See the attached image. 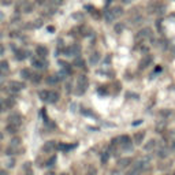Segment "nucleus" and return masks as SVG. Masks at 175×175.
Returning <instances> with one entry per match:
<instances>
[{
	"label": "nucleus",
	"mask_w": 175,
	"mask_h": 175,
	"mask_svg": "<svg viewBox=\"0 0 175 175\" xmlns=\"http://www.w3.org/2000/svg\"><path fill=\"white\" fill-rule=\"evenodd\" d=\"M130 163H131L130 157H126V159H120L119 160V166H120V167H126V166H129Z\"/></svg>",
	"instance_id": "obj_11"
},
{
	"label": "nucleus",
	"mask_w": 175,
	"mask_h": 175,
	"mask_svg": "<svg viewBox=\"0 0 175 175\" xmlns=\"http://www.w3.org/2000/svg\"><path fill=\"white\" fill-rule=\"evenodd\" d=\"M38 95H40L41 100H45V101H48V100H49V95H51V92H49V90H41Z\"/></svg>",
	"instance_id": "obj_7"
},
{
	"label": "nucleus",
	"mask_w": 175,
	"mask_h": 175,
	"mask_svg": "<svg viewBox=\"0 0 175 175\" xmlns=\"http://www.w3.org/2000/svg\"><path fill=\"white\" fill-rule=\"evenodd\" d=\"M77 85H78V88H80L78 95H82V93L85 92V89H86V86H88V78L85 75H80L78 77V80H77Z\"/></svg>",
	"instance_id": "obj_1"
},
{
	"label": "nucleus",
	"mask_w": 175,
	"mask_h": 175,
	"mask_svg": "<svg viewBox=\"0 0 175 175\" xmlns=\"http://www.w3.org/2000/svg\"><path fill=\"white\" fill-rule=\"evenodd\" d=\"M116 16H115V14H114V11H105V19H107V22H112V21L115 19Z\"/></svg>",
	"instance_id": "obj_6"
},
{
	"label": "nucleus",
	"mask_w": 175,
	"mask_h": 175,
	"mask_svg": "<svg viewBox=\"0 0 175 175\" xmlns=\"http://www.w3.org/2000/svg\"><path fill=\"white\" fill-rule=\"evenodd\" d=\"M58 100H59V95L55 93V92H51V95H49V100H48V101H49V103H56Z\"/></svg>",
	"instance_id": "obj_9"
},
{
	"label": "nucleus",
	"mask_w": 175,
	"mask_h": 175,
	"mask_svg": "<svg viewBox=\"0 0 175 175\" xmlns=\"http://www.w3.org/2000/svg\"><path fill=\"white\" fill-rule=\"evenodd\" d=\"M137 38L138 40H147V38H152V30L149 28L142 29L141 32L137 34Z\"/></svg>",
	"instance_id": "obj_2"
},
{
	"label": "nucleus",
	"mask_w": 175,
	"mask_h": 175,
	"mask_svg": "<svg viewBox=\"0 0 175 175\" xmlns=\"http://www.w3.org/2000/svg\"><path fill=\"white\" fill-rule=\"evenodd\" d=\"M174 147H175V144H174Z\"/></svg>",
	"instance_id": "obj_26"
},
{
	"label": "nucleus",
	"mask_w": 175,
	"mask_h": 175,
	"mask_svg": "<svg viewBox=\"0 0 175 175\" xmlns=\"http://www.w3.org/2000/svg\"><path fill=\"white\" fill-rule=\"evenodd\" d=\"M53 148H55V142H53V141H48L43 149H44V151H52Z\"/></svg>",
	"instance_id": "obj_12"
},
{
	"label": "nucleus",
	"mask_w": 175,
	"mask_h": 175,
	"mask_svg": "<svg viewBox=\"0 0 175 175\" xmlns=\"http://www.w3.org/2000/svg\"><path fill=\"white\" fill-rule=\"evenodd\" d=\"M157 156H159L160 159L167 157V156H168V149H167V148H161V149H159V152H157Z\"/></svg>",
	"instance_id": "obj_5"
},
{
	"label": "nucleus",
	"mask_w": 175,
	"mask_h": 175,
	"mask_svg": "<svg viewBox=\"0 0 175 175\" xmlns=\"http://www.w3.org/2000/svg\"><path fill=\"white\" fill-rule=\"evenodd\" d=\"M32 64L34 66V67H37V68H43V67H45L43 62H40V60H37V59H33V60H32Z\"/></svg>",
	"instance_id": "obj_13"
},
{
	"label": "nucleus",
	"mask_w": 175,
	"mask_h": 175,
	"mask_svg": "<svg viewBox=\"0 0 175 175\" xmlns=\"http://www.w3.org/2000/svg\"><path fill=\"white\" fill-rule=\"evenodd\" d=\"M155 145H156V141H155V139H151V141H149V142L144 147V149H145V151H152V149L155 148Z\"/></svg>",
	"instance_id": "obj_10"
},
{
	"label": "nucleus",
	"mask_w": 175,
	"mask_h": 175,
	"mask_svg": "<svg viewBox=\"0 0 175 175\" xmlns=\"http://www.w3.org/2000/svg\"><path fill=\"white\" fill-rule=\"evenodd\" d=\"M156 47H160L161 49H164V48H166V41H157Z\"/></svg>",
	"instance_id": "obj_19"
},
{
	"label": "nucleus",
	"mask_w": 175,
	"mask_h": 175,
	"mask_svg": "<svg viewBox=\"0 0 175 175\" xmlns=\"http://www.w3.org/2000/svg\"><path fill=\"white\" fill-rule=\"evenodd\" d=\"M152 62V56H145L142 60H141V63H139V67L141 68H145L148 64Z\"/></svg>",
	"instance_id": "obj_4"
},
{
	"label": "nucleus",
	"mask_w": 175,
	"mask_h": 175,
	"mask_svg": "<svg viewBox=\"0 0 175 175\" xmlns=\"http://www.w3.org/2000/svg\"><path fill=\"white\" fill-rule=\"evenodd\" d=\"M144 138H145V131H138L134 134V141L137 144H142Z\"/></svg>",
	"instance_id": "obj_3"
},
{
	"label": "nucleus",
	"mask_w": 175,
	"mask_h": 175,
	"mask_svg": "<svg viewBox=\"0 0 175 175\" xmlns=\"http://www.w3.org/2000/svg\"><path fill=\"white\" fill-rule=\"evenodd\" d=\"M123 1H124V3H130L131 0H123Z\"/></svg>",
	"instance_id": "obj_23"
},
{
	"label": "nucleus",
	"mask_w": 175,
	"mask_h": 175,
	"mask_svg": "<svg viewBox=\"0 0 175 175\" xmlns=\"http://www.w3.org/2000/svg\"><path fill=\"white\" fill-rule=\"evenodd\" d=\"M56 161V157H52L51 160H48V163H47V167H51V166H53V163Z\"/></svg>",
	"instance_id": "obj_20"
},
{
	"label": "nucleus",
	"mask_w": 175,
	"mask_h": 175,
	"mask_svg": "<svg viewBox=\"0 0 175 175\" xmlns=\"http://www.w3.org/2000/svg\"><path fill=\"white\" fill-rule=\"evenodd\" d=\"M112 11H114V14H115V16H116V18H118V16H120V15H122V14H123V10H122V8H120V7H116V8H114Z\"/></svg>",
	"instance_id": "obj_15"
},
{
	"label": "nucleus",
	"mask_w": 175,
	"mask_h": 175,
	"mask_svg": "<svg viewBox=\"0 0 175 175\" xmlns=\"http://www.w3.org/2000/svg\"><path fill=\"white\" fill-rule=\"evenodd\" d=\"M37 1H38V3H43V1H44V0H37Z\"/></svg>",
	"instance_id": "obj_25"
},
{
	"label": "nucleus",
	"mask_w": 175,
	"mask_h": 175,
	"mask_svg": "<svg viewBox=\"0 0 175 175\" xmlns=\"http://www.w3.org/2000/svg\"><path fill=\"white\" fill-rule=\"evenodd\" d=\"M58 80H59L58 77L52 75V78H48V82H49V84H56V82H58Z\"/></svg>",
	"instance_id": "obj_18"
},
{
	"label": "nucleus",
	"mask_w": 175,
	"mask_h": 175,
	"mask_svg": "<svg viewBox=\"0 0 175 175\" xmlns=\"http://www.w3.org/2000/svg\"><path fill=\"white\" fill-rule=\"evenodd\" d=\"M8 71V63L7 62H1L0 63V73H7Z\"/></svg>",
	"instance_id": "obj_14"
},
{
	"label": "nucleus",
	"mask_w": 175,
	"mask_h": 175,
	"mask_svg": "<svg viewBox=\"0 0 175 175\" xmlns=\"http://www.w3.org/2000/svg\"><path fill=\"white\" fill-rule=\"evenodd\" d=\"M21 75H23V78H29L30 77V71H29L28 68H25V70L21 71Z\"/></svg>",
	"instance_id": "obj_17"
},
{
	"label": "nucleus",
	"mask_w": 175,
	"mask_h": 175,
	"mask_svg": "<svg viewBox=\"0 0 175 175\" xmlns=\"http://www.w3.org/2000/svg\"><path fill=\"white\" fill-rule=\"evenodd\" d=\"M160 114H161V115H163V116H168V115H170V114H171V111H161V112H160Z\"/></svg>",
	"instance_id": "obj_22"
},
{
	"label": "nucleus",
	"mask_w": 175,
	"mask_h": 175,
	"mask_svg": "<svg viewBox=\"0 0 175 175\" xmlns=\"http://www.w3.org/2000/svg\"><path fill=\"white\" fill-rule=\"evenodd\" d=\"M47 53H48V49L47 48H44V47H37V55H40L41 58H45L47 56Z\"/></svg>",
	"instance_id": "obj_8"
},
{
	"label": "nucleus",
	"mask_w": 175,
	"mask_h": 175,
	"mask_svg": "<svg viewBox=\"0 0 175 175\" xmlns=\"http://www.w3.org/2000/svg\"><path fill=\"white\" fill-rule=\"evenodd\" d=\"M99 59H100V55H99V53H95V55L90 58V63H92V64H96Z\"/></svg>",
	"instance_id": "obj_16"
},
{
	"label": "nucleus",
	"mask_w": 175,
	"mask_h": 175,
	"mask_svg": "<svg viewBox=\"0 0 175 175\" xmlns=\"http://www.w3.org/2000/svg\"><path fill=\"white\" fill-rule=\"evenodd\" d=\"M122 29H123V26H122V25H116V28H115V30L118 33H120L122 32Z\"/></svg>",
	"instance_id": "obj_21"
},
{
	"label": "nucleus",
	"mask_w": 175,
	"mask_h": 175,
	"mask_svg": "<svg viewBox=\"0 0 175 175\" xmlns=\"http://www.w3.org/2000/svg\"><path fill=\"white\" fill-rule=\"evenodd\" d=\"M0 175H6V172H3V171H1V172H0Z\"/></svg>",
	"instance_id": "obj_24"
}]
</instances>
